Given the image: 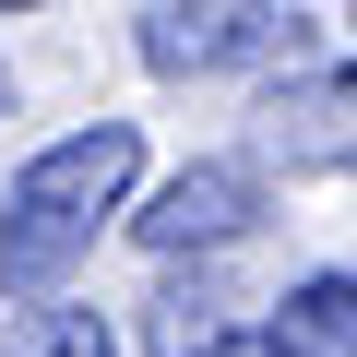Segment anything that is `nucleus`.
<instances>
[{
	"instance_id": "1",
	"label": "nucleus",
	"mask_w": 357,
	"mask_h": 357,
	"mask_svg": "<svg viewBox=\"0 0 357 357\" xmlns=\"http://www.w3.org/2000/svg\"><path fill=\"white\" fill-rule=\"evenodd\" d=\"M131 167H143V131H131V119H84V131H60L48 155H24L13 203H0V286L48 298L72 262H96L107 215L131 203Z\"/></svg>"
},
{
	"instance_id": "2",
	"label": "nucleus",
	"mask_w": 357,
	"mask_h": 357,
	"mask_svg": "<svg viewBox=\"0 0 357 357\" xmlns=\"http://www.w3.org/2000/svg\"><path fill=\"white\" fill-rule=\"evenodd\" d=\"M286 48H298V13H274V0H155L143 13V72H167V84L250 72Z\"/></svg>"
},
{
	"instance_id": "3",
	"label": "nucleus",
	"mask_w": 357,
	"mask_h": 357,
	"mask_svg": "<svg viewBox=\"0 0 357 357\" xmlns=\"http://www.w3.org/2000/svg\"><path fill=\"white\" fill-rule=\"evenodd\" d=\"M262 227V167H238V155H203V167H178L167 191L131 215V238L143 250H167V262H191V250H227V238H250Z\"/></svg>"
},
{
	"instance_id": "4",
	"label": "nucleus",
	"mask_w": 357,
	"mask_h": 357,
	"mask_svg": "<svg viewBox=\"0 0 357 357\" xmlns=\"http://www.w3.org/2000/svg\"><path fill=\"white\" fill-rule=\"evenodd\" d=\"M262 155L274 167H357V72H286L262 96Z\"/></svg>"
},
{
	"instance_id": "5",
	"label": "nucleus",
	"mask_w": 357,
	"mask_h": 357,
	"mask_svg": "<svg viewBox=\"0 0 357 357\" xmlns=\"http://www.w3.org/2000/svg\"><path fill=\"white\" fill-rule=\"evenodd\" d=\"M238 333V298L215 286V274H167L155 298H143V357H215Z\"/></svg>"
},
{
	"instance_id": "6",
	"label": "nucleus",
	"mask_w": 357,
	"mask_h": 357,
	"mask_svg": "<svg viewBox=\"0 0 357 357\" xmlns=\"http://www.w3.org/2000/svg\"><path fill=\"white\" fill-rule=\"evenodd\" d=\"M274 345L286 357H357V274H298L274 310Z\"/></svg>"
},
{
	"instance_id": "7",
	"label": "nucleus",
	"mask_w": 357,
	"mask_h": 357,
	"mask_svg": "<svg viewBox=\"0 0 357 357\" xmlns=\"http://www.w3.org/2000/svg\"><path fill=\"white\" fill-rule=\"evenodd\" d=\"M0 357H119V333H107V310H60V298H36L13 333H0Z\"/></svg>"
},
{
	"instance_id": "8",
	"label": "nucleus",
	"mask_w": 357,
	"mask_h": 357,
	"mask_svg": "<svg viewBox=\"0 0 357 357\" xmlns=\"http://www.w3.org/2000/svg\"><path fill=\"white\" fill-rule=\"evenodd\" d=\"M215 357H286V345H274V333H227Z\"/></svg>"
},
{
	"instance_id": "9",
	"label": "nucleus",
	"mask_w": 357,
	"mask_h": 357,
	"mask_svg": "<svg viewBox=\"0 0 357 357\" xmlns=\"http://www.w3.org/2000/svg\"><path fill=\"white\" fill-rule=\"evenodd\" d=\"M0 13H36V0H0Z\"/></svg>"
},
{
	"instance_id": "10",
	"label": "nucleus",
	"mask_w": 357,
	"mask_h": 357,
	"mask_svg": "<svg viewBox=\"0 0 357 357\" xmlns=\"http://www.w3.org/2000/svg\"><path fill=\"white\" fill-rule=\"evenodd\" d=\"M0 107H13V72H0Z\"/></svg>"
},
{
	"instance_id": "11",
	"label": "nucleus",
	"mask_w": 357,
	"mask_h": 357,
	"mask_svg": "<svg viewBox=\"0 0 357 357\" xmlns=\"http://www.w3.org/2000/svg\"><path fill=\"white\" fill-rule=\"evenodd\" d=\"M345 24H357V13H345Z\"/></svg>"
}]
</instances>
